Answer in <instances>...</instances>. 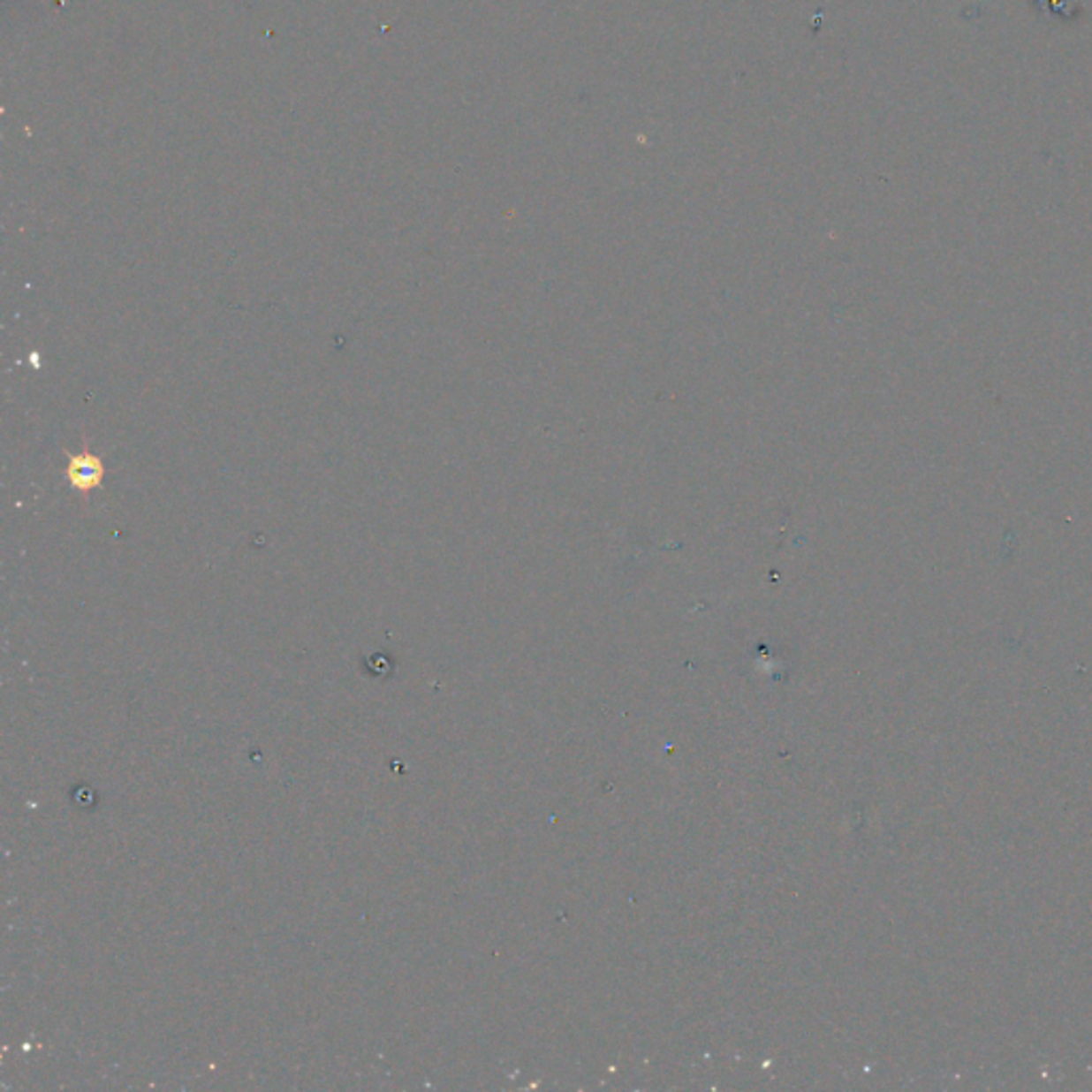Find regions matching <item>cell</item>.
<instances>
[{
	"mask_svg": "<svg viewBox=\"0 0 1092 1092\" xmlns=\"http://www.w3.org/2000/svg\"><path fill=\"white\" fill-rule=\"evenodd\" d=\"M69 476L71 481L77 484V489H95V484L99 482L102 476V466L99 459H95V457H90L86 452V455L71 459Z\"/></svg>",
	"mask_w": 1092,
	"mask_h": 1092,
	"instance_id": "obj_1",
	"label": "cell"
}]
</instances>
